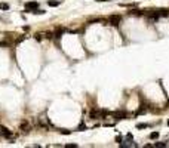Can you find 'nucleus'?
I'll list each match as a JSON object with an SVG mask.
<instances>
[{
  "mask_svg": "<svg viewBox=\"0 0 169 148\" xmlns=\"http://www.w3.org/2000/svg\"><path fill=\"white\" fill-rule=\"evenodd\" d=\"M0 135L3 136V138H6V139H11L13 133L9 129H6V127H0Z\"/></svg>",
  "mask_w": 169,
  "mask_h": 148,
  "instance_id": "nucleus-1",
  "label": "nucleus"
},
{
  "mask_svg": "<svg viewBox=\"0 0 169 148\" xmlns=\"http://www.w3.org/2000/svg\"><path fill=\"white\" fill-rule=\"evenodd\" d=\"M111 116L114 118H117V120H123V118L128 117L126 111H114V112H111Z\"/></svg>",
  "mask_w": 169,
  "mask_h": 148,
  "instance_id": "nucleus-2",
  "label": "nucleus"
},
{
  "mask_svg": "<svg viewBox=\"0 0 169 148\" xmlns=\"http://www.w3.org/2000/svg\"><path fill=\"white\" fill-rule=\"evenodd\" d=\"M25 7L28 12H33L34 9L39 7V2H28V3H25Z\"/></svg>",
  "mask_w": 169,
  "mask_h": 148,
  "instance_id": "nucleus-3",
  "label": "nucleus"
},
{
  "mask_svg": "<svg viewBox=\"0 0 169 148\" xmlns=\"http://www.w3.org/2000/svg\"><path fill=\"white\" fill-rule=\"evenodd\" d=\"M120 19H122L120 15H111V16H110V24H111V25H119V24H120Z\"/></svg>",
  "mask_w": 169,
  "mask_h": 148,
  "instance_id": "nucleus-4",
  "label": "nucleus"
},
{
  "mask_svg": "<svg viewBox=\"0 0 169 148\" xmlns=\"http://www.w3.org/2000/svg\"><path fill=\"white\" fill-rule=\"evenodd\" d=\"M89 117L91 118H101V110H91Z\"/></svg>",
  "mask_w": 169,
  "mask_h": 148,
  "instance_id": "nucleus-5",
  "label": "nucleus"
},
{
  "mask_svg": "<svg viewBox=\"0 0 169 148\" xmlns=\"http://www.w3.org/2000/svg\"><path fill=\"white\" fill-rule=\"evenodd\" d=\"M154 12H156V15L159 18H160V16H168V15H169L168 9H159V11H154Z\"/></svg>",
  "mask_w": 169,
  "mask_h": 148,
  "instance_id": "nucleus-6",
  "label": "nucleus"
},
{
  "mask_svg": "<svg viewBox=\"0 0 169 148\" xmlns=\"http://www.w3.org/2000/svg\"><path fill=\"white\" fill-rule=\"evenodd\" d=\"M131 15H133V16H142L144 15V11H139V9H133V11L129 12Z\"/></svg>",
  "mask_w": 169,
  "mask_h": 148,
  "instance_id": "nucleus-7",
  "label": "nucleus"
},
{
  "mask_svg": "<svg viewBox=\"0 0 169 148\" xmlns=\"http://www.w3.org/2000/svg\"><path fill=\"white\" fill-rule=\"evenodd\" d=\"M48 5L50 6V7H56V6H60V5H61V2H56V0H49Z\"/></svg>",
  "mask_w": 169,
  "mask_h": 148,
  "instance_id": "nucleus-8",
  "label": "nucleus"
},
{
  "mask_svg": "<svg viewBox=\"0 0 169 148\" xmlns=\"http://www.w3.org/2000/svg\"><path fill=\"white\" fill-rule=\"evenodd\" d=\"M159 136H160L159 132H151L150 135H148V138H150V139H159Z\"/></svg>",
  "mask_w": 169,
  "mask_h": 148,
  "instance_id": "nucleus-9",
  "label": "nucleus"
},
{
  "mask_svg": "<svg viewBox=\"0 0 169 148\" xmlns=\"http://www.w3.org/2000/svg\"><path fill=\"white\" fill-rule=\"evenodd\" d=\"M168 145H169L168 142H156V144H154L153 147H157V148H163V147H168Z\"/></svg>",
  "mask_w": 169,
  "mask_h": 148,
  "instance_id": "nucleus-10",
  "label": "nucleus"
},
{
  "mask_svg": "<svg viewBox=\"0 0 169 148\" xmlns=\"http://www.w3.org/2000/svg\"><path fill=\"white\" fill-rule=\"evenodd\" d=\"M147 127H150L148 123H138L137 124V129H147Z\"/></svg>",
  "mask_w": 169,
  "mask_h": 148,
  "instance_id": "nucleus-11",
  "label": "nucleus"
},
{
  "mask_svg": "<svg viewBox=\"0 0 169 148\" xmlns=\"http://www.w3.org/2000/svg\"><path fill=\"white\" fill-rule=\"evenodd\" d=\"M27 129V132H30V124H28V121H24V123L21 124V130Z\"/></svg>",
  "mask_w": 169,
  "mask_h": 148,
  "instance_id": "nucleus-12",
  "label": "nucleus"
},
{
  "mask_svg": "<svg viewBox=\"0 0 169 148\" xmlns=\"http://www.w3.org/2000/svg\"><path fill=\"white\" fill-rule=\"evenodd\" d=\"M0 9H3V11H9V5H7V3H0Z\"/></svg>",
  "mask_w": 169,
  "mask_h": 148,
  "instance_id": "nucleus-13",
  "label": "nucleus"
},
{
  "mask_svg": "<svg viewBox=\"0 0 169 148\" xmlns=\"http://www.w3.org/2000/svg\"><path fill=\"white\" fill-rule=\"evenodd\" d=\"M33 13H36V15H43V13H45V11H43V9H34V11H33Z\"/></svg>",
  "mask_w": 169,
  "mask_h": 148,
  "instance_id": "nucleus-14",
  "label": "nucleus"
},
{
  "mask_svg": "<svg viewBox=\"0 0 169 148\" xmlns=\"http://www.w3.org/2000/svg\"><path fill=\"white\" fill-rule=\"evenodd\" d=\"M65 148H77V144H67Z\"/></svg>",
  "mask_w": 169,
  "mask_h": 148,
  "instance_id": "nucleus-15",
  "label": "nucleus"
},
{
  "mask_svg": "<svg viewBox=\"0 0 169 148\" xmlns=\"http://www.w3.org/2000/svg\"><path fill=\"white\" fill-rule=\"evenodd\" d=\"M84 127H86V126H84V123H80V124H79V130L84 129Z\"/></svg>",
  "mask_w": 169,
  "mask_h": 148,
  "instance_id": "nucleus-16",
  "label": "nucleus"
},
{
  "mask_svg": "<svg viewBox=\"0 0 169 148\" xmlns=\"http://www.w3.org/2000/svg\"><path fill=\"white\" fill-rule=\"evenodd\" d=\"M62 135H70V130H61Z\"/></svg>",
  "mask_w": 169,
  "mask_h": 148,
  "instance_id": "nucleus-17",
  "label": "nucleus"
},
{
  "mask_svg": "<svg viewBox=\"0 0 169 148\" xmlns=\"http://www.w3.org/2000/svg\"><path fill=\"white\" fill-rule=\"evenodd\" d=\"M116 142H122V136H120V135L116 136Z\"/></svg>",
  "mask_w": 169,
  "mask_h": 148,
  "instance_id": "nucleus-18",
  "label": "nucleus"
},
{
  "mask_svg": "<svg viewBox=\"0 0 169 148\" xmlns=\"http://www.w3.org/2000/svg\"><path fill=\"white\" fill-rule=\"evenodd\" d=\"M126 139H132V133H128V135H126Z\"/></svg>",
  "mask_w": 169,
  "mask_h": 148,
  "instance_id": "nucleus-19",
  "label": "nucleus"
},
{
  "mask_svg": "<svg viewBox=\"0 0 169 148\" xmlns=\"http://www.w3.org/2000/svg\"><path fill=\"white\" fill-rule=\"evenodd\" d=\"M151 147H153L151 144H145V145H144V148H151Z\"/></svg>",
  "mask_w": 169,
  "mask_h": 148,
  "instance_id": "nucleus-20",
  "label": "nucleus"
},
{
  "mask_svg": "<svg viewBox=\"0 0 169 148\" xmlns=\"http://www.w3.org/2000/svg\"><path fill=\"white\" fill-rule=\"evenodd\" d=\"M98 2H105V0H98Z\"/></svg>",
  "mask_w": 169,
  "mask_h": 148,
  "instance_id": "nucleus-21",
  "label": "nucleus"
},
{
  "mask_svg": "<svg viewBox=\"0 0 169 148\" xmlns=\"http://www.w3.org/2000/svg\"><path fill=\"white\" fill-rule=\"evenodd\" d=\"M166 124H168V126H169V120H168V123H166Z\"/></svg>",
  "mask_w": 169,
  "mask_h": 148,
  "instance_id": "nucleus-22",
  "label": "nucleus"
},
{
  "mask_svg": "<svg viewBox=\"0 0 169 148\" xmlns=\"http://www.w3.org/2000/svg\"><path fill=\"white\" fill-rule=\"evenodd\" d=\"M168 107H169V99H168Z\"/></svg>",
  "mask_w": 169,
  "mask_h": 148,
  "instance_id": "nucleus-23",
  "label": "nucleus"
},
{
  "mask_svg": "<svg viewBox=\"0 0 169 148\" xmlns=\"http://www.w3.org/2000/svg\"><path fill=\"white\" fill-rule=\"evenodd\" d=\"M0 19H2V18H0Z\"/></svg>",
  "mask_w": 169,
  "mask_h": 148,
  "instance_id": "nucleus-24",
  "label": "nucleus"
}]
</instances>
